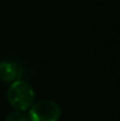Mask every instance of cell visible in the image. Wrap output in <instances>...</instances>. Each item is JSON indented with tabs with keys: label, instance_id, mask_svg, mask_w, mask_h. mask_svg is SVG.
Wrapping results in <instances>:
<instances>
[{
	"label": "cell",
	"instance_id": "cell-1",
	"mask_svg": "<svg viewBox=\"0 0 120 121\" xmlns=\"http://www.w3.org/2000/svg\"><path fill=\"white\" fill-rule=\"evenodd\" d=\"M34 90L29 83L22 80L14 82L8 90V99L10 104L16 111L25 112L33 105Z\"/></svg>",
	"mask_w": 120,
	"mask_h": 121
},
{
	"label": "cell",
	"instance_id": "cell-2",
	"mask_svg": "<svg viewBox=\"0 0 120 121\" xmlns=\"http://www.w3.org/2000/svg\"><path fill=\"white\" fill-rule=\"evenodd\" d=\"M28 115L30 121H57L61 117V107L50 100L39 101L32 105Z\"/></svg>",
	"mask_w": 120,
	"mask_h": 121
},
{
	"label": "cell",
	"instance_id": "cell-3",
	"mask_svg": "<svg viewBox=\"0 0 120 121\" xmlns=\"http://www.w3.org/2000/svg\"><path fill=\"white\" fill-rule=\"evenodd\" d=\"M23 75V69L14 62H0V80L2 82H16Z\"/></svg>",
	"mask_w": 120,
	"mask_h": 121
},
{
	"label": "cell",
	"instance_id": "cell-4",
	"mask_svg": "<svg viewBox=\"0 0 120 121\" xmlns=\"http://www.w3.org/2000/svg\"><path fill=\"white\" fill-rule=\"evenodd\" d=\"M5 121H30V118H29V115H26L23 112L17 111L10 114L6 117Z\"/></svg>",
	"mask_w": 120,
	"mask_h": 121
}]
</instances>
